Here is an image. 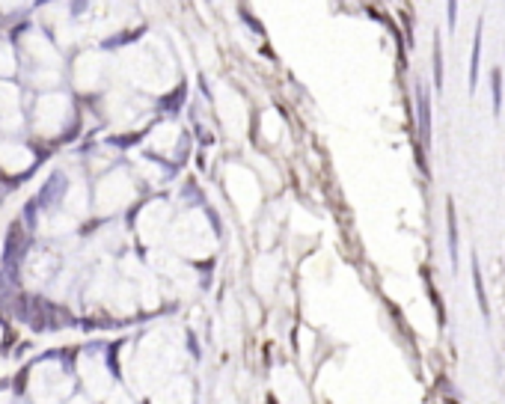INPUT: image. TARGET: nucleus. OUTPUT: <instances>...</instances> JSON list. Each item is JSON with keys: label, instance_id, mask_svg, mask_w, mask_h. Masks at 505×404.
<instances>
[{"label": "nucleus", "instance_id": "obj_4", "mask_svg": "<svg viewBox=\"0 0 505 404\" xmlns=\"http://www.w3.org/2000/svg\"><path fill=\"white\" fill-rule=\"evenodd\" d=\"M482 39H485V18L476 21V33H473V50H470V95L478 86V66H482Z\"/></svg>", "mask_w": 505, "mask_h": 404}, {"label": "nucleus", "instance_id": "obj_6", "mask_svg": "<svg viewBox=\"0 0 505 404\" xmlns=\"http://www.w3.org/2000/svg\"><path fill=\"white\" fill-rule=\"evenodd\" d=\"M434 90H443V48H440V33H434Z\"/></svg>", "mask_w": 505, "mask_h": 404}, {"label": "nucleus", "instance_id": "obj_7", "mask_svg": "<svg viewBox=\"0 0 505 404\" xmlns=\"http://www.w3.org/2000/svg\"><path fill=\"white\" fill-rule=\"evenodd\" d=\"M446 15H449V30L458 27V4H446Z\"/></svg>", "mask_w": 505, "mask_h": 404}, {"label": "nucleus", "instance_id": "obj_3", "mask_svg": "<svg viewBox=\"0 0 505 404\" xmlns=\"http://www.w3.org/2000/svg\"><path fill=\"white\" fill-rule=\"evenodd\" d=\"M470 274H473V292H476V300H478V312H482V318L490 324V300H487V292H485L482 262H478L476 252H470Z\"/></svg>", "mask_w": 505, "mask_h": 404}, {"label": "nucleus", "instance_id": "obj_1", "mask_svg": "<svg viewBox=\"0 0 505 404\" xmlns=\"http://www.w3.org/2000/svg\"><path fill=\"white\" fill-rule=\"evenodd\" d=\"M416 122H419L422 143L431 146V95L422 81H416Z\"/></svg>", "mask_w": 505, "mask_h": 404}, {"label": "nucleus", "instance_id": "obj_2", "mask_svg": "<svg viewBox=\"0 0 505 404\" xmlns=\"http://www.w3.org/2000/svg\"><path fill=\"white\" fill-rule=\"evenodd\" d=\"M446 250H449L452 271H458V264H461V232H458V214H454V202L452 199H446Z\"/></svg>", "mask_w": 505, "mask_h": 404}, {"label": "nucleus", "instance_id": "obj_5", "mask_svg": "<svg viewBox=\"0 0 505 404\" xmlns=\"http://www.w3.org/2000/svg\"><path fill=\"white\" fill-rule=\"evenodd\" d=\"M490 105H494V116L502 113V69H490Z\"/></svg>", "mask_w": 505, "mask_h": 404}]
</instances>
